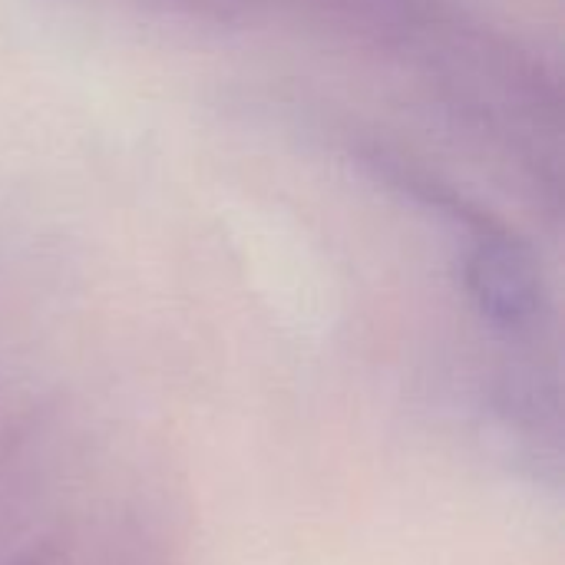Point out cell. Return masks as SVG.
I'll return each mask as SVG.
<instances>
[{
	"instance_id": "1",
	"label": "cell",
	"mask_w": 565,
	"mask_h": 565,
	"mask_svg": "<svg viewBox=\"0 0 565 565\" xmlns=\"http://www.w3.org/2000/svg\"><path fill=\"white\" fill-rule=\"evenodd\" d=\"M470 285L483 315H490V321L503 328L530 324L540 308V285L533 265L513 245H483L473 258Z\"/></svg>"
}]
</instances>
